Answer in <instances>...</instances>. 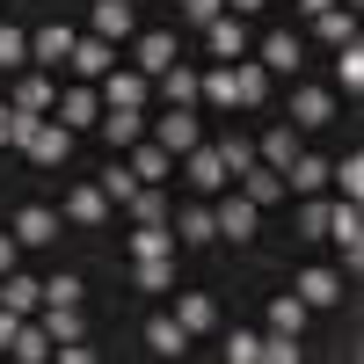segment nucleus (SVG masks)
I'll return each instance as SVG.
<instances>
[{
	"mask_svg": "<svg viewBox=\"0 0 364 364\" xmlns=\"http://www.w3.org/2000/svg\"><path fill=\"white\" fill-rule=\"evenodd\" d=\"M51 117H58L66 132H87V124L102 117V95H95V80H73L66 95H51Z\"/></svg>",
	"mask_w": 364,
	"mask_h": 364,
	"instance_id": "nucleus-1",
	"label": "nucleus"
},
{
	"mask_svg": "<svg viewBox=\"0 0 364 364\" xmlns=\"http://www.w3.org/2000/svg\"><path fill=\"white\" fill-rule=\"evenodd\" d=\"M182 175H190V190H197V197H219L226 182H233V175H226V161H219V146H204V139L182 154Z\"/></svg>",
	"mask_w": 364,
	"mask_h": 364,
	"instance_id": "nucleus-2",
	"label": "nucleus"
},
{
	"mask_svg": "<svg viewBox=\"0 0 364 364\" xmlns=\"http://www.w3.org/2000/svg\"><path fill=\"white\" fill-rule=\"evenodd\" d=\"M146 87H154V80H146L139 66H109V73L95 80V95H102L109 109H146Z\"/></svg>",
	"mask_w": 364,
	"mask_h": 364,
	"instance_id": "nucleus-3",
	"label": "nucleus"
},
{
	"mask_svg": "<svg viewBox=\"0 0 364 364\" xmlns=\"http://www.w3.org/2000/svg\"><path fill=\"white\" fill-rule=\"evenodd\" d=\"M328 240H336V248H343V262L357 269V255H364V211H357L350 197H336V204H328Z\"/></svg>",
	"mask_w": 364,
	"mask_h": 364,
	"instance_id": "nucleus-4",
	"label": "nucleus"
},
{
	"mask_svg": "<svg viewBox=\"0 0 364 364\" xmlns=\"http://www.w3.org/2000/svg\"><path fill=\"white\" fill-rule=\"evenodd\" d=\"M66 154H73V132L58 124V117H44V124L29 132V146H22V161H29V168H58Z\"/></svg>",
	"mask_w": 364,
	"mask_h": 364,
	"instance_id": "nucleus-5",
	"label": "nucleus"
},
{
	"mask_svg": "<svg viewBox=\"0 0 364 364\" xmlns=\"http://www.w3.org/2000/svg\"><path fill=\"white\" fill-rule=\"evenodd\" d=\"M66 66H73V80H102V73L117 66V44L87 29V37H73V58H66Z\"/></svg>",
	"mask_w": 364,
	"mask_h": 364,
	"instance_id": "nucleus-6",
	"label": "nucleus"
},
{
	"mask_svg": "<svg viewBox=\"0 0 364 364\" xmlns=\"http://www.w3.org/2000/svg\"><path fill=\"white\" fill-rule=\"evenodd\" d=\"M197 139H204V132H197V109H161V117H154V146H168L175 161L190 154Z\"/></svg>",
	"mask_w": 364,
	"mask_h": 364,
	"instance_id": "nucleus-7",
	"label": "nucleus"
},
{
	"mask_svg": "<svg viewBox=\"0 0 364 364\" xmlns=\"http://www.w3.org/2000/svg\"><path fill=\"white\" fill-rule=\"evenodd\" d=\"M132 66H139L146 80H161V73L175 66V37H168V29H146V37H132Z\"/></svg>",
	"mask_w": 364,
	"mask_h": 364,
	"instance_id": "nucleus-8",
	"label": "nucleus"
},
{
	"mask_svg": "<svg viewBox=\"0 0 364 364\" xmlns=\"http://www.w3.org/2000/svg\"><path fill=\"white\" fill-rule=\"evenodd\" d=\"M211 226H219L226 240H248V233H255V204L226 182V190H219V211H211Z\"/></svg>",
	"mask_w": 364,
	"mask_h": 364,
	"instance_id": "nucleus-9",
	"label": "nucleus"
},
{
	"mask_svg": "<svg viewBox=\"0 0 364 364\" xmlns=\"http://www.w3.org/2000/svg\"><path fill=\"white\" fill-rule=\"evenodd\" d=\"M291 291L321 314V306H336V299H343V269H321V262H314V269H299V277H291Z\"/></svg>",
	"mask_w": 364,
	"mask_h": 364,
	"instance_id": "nucleus-10",
	"label": "nucleus"
},
{
	"mask_svg": "<svg viewBox=\"0 0 364 364\" xmlns=\"http://www.w3.org/2000/svg\"><path fill=\"white\" fill-rule=\"evenodd\" d=\"M204 44L219 51V66H233V58H248V29H240V15H211L204 22Z\"/></svg>",
	"mask_w": 364,
	"mask_h": 364,
	"instance_id": "nucleus-11",
	"label": "nucleus"
},
{
	"mask_svg": "<svg viewBox=\"0 0 364 364\" xmlns=\"http://www.w3.org/2000/svg\"><path fill=\"white\" fill-rule=\"evenodd\" d=\"M233 190H240V197H248V204L262 211V204H284V175H277V168H255V161H248V168L233 175Z\"/></svg>",
	"mask_w": 364,
	"mask_h": 364,
	"instance_id": "nucleus-12",
	"label": "nucleus"
},
{
	"mask_svg": "<svg viewBox=\"0 0 364 364\" xmlns=\"http://www.w3.org/2000/svg\"><path fill=\"white\" fill-rule=\"evenodd\" d=\"M328 117H336V95H328V87H299V95H291V117H284V124H299V132H321Z\"/></svg>",
	"mask_w": 364,
	"mask_h": 364,
	"instance_id": "nucleus-13",
	"label": "nucleus"
},
{
	"mask_svg": "<svg viewBox=\"0 0 364 364\" xmlns=\"http://www.w3.org/2000/svg\"><path fill=\"white\" fill-rule=\"evenodd\" d=\"M51 233H58V211L51 204H22L15 211V240H22V248H51Z\"/></svg>",
	"mask_w": 364,
	"mask_h": 364,
	"instance_id": "nucleus-14",
	"label": "nucleus"
},
{
	"mask_svg": "<svg viewBox=\"0 0 364 364\" xmlns=\"http://www.w3.org/2000/svg\"><path fill=\"white\" fill-rule=\"evenodd\" d=\"M299 58H306V44H299V37H284V29L255 44V66H262V73H299Z\"/></svg>",
	"mask_w": 364,
	"mask_h": 364,
	"instance_id": "nucleus-15",
	"label": "nucleus"
},
{
	"mask_svg": "<svg viewBox=\"0 0 364 364\" xmlns=\"http://www.w3.org/2000/svg\"><path fill=\"white\" fill-rule=\"evenodd\" d=\"M233 102L240 109H262L269 102V73L255 66V58H233Z\"/></svg>",
	"mask_w": 364,
	"mask_h": 364,
	"instance_id": "nucleus-16",
	"label": "nucleus"
},
{
	"mask_svg": "<svg viewBox=\"0 0 364 364\" xmlns=\"http://www.w3.org/2000/svg\"><path fill=\"white\" fill-rule=\"evenodd\" d=\"M284 182H291L299 197H321V190H328V161H321V154H306V146H299V154H291V168H284Z\"/></svg>",
	"mask_w": 364,
	"mask_h": 364,
	"instance_id": "nucleus-17",
	"label": "nucleus"
},
{
	"mask_svg": "<svg viewBox=\"0 0 364 364\" xmlns=\"http://www.w3.org/2000/svg\"><path fill=\"white\" fill-rule=\"evenodd\" d=\"M291 154H299V124H269L262 139H255V161H269V168H291Z\"/></svg>",
	"mask_w": 364,
	"mask_h": 364,
	"instance_id": "nucleus-18",
	"label": "nucleus"
},
{
	"mask_svg": "<svg viewBox=\"0 0 364 364\" xmlns=\"http://www.w3.org/2000/svg\"><path fill=\"white\" fill-rule=\"evenodd\" d=\"M29 58H37V66L51 73V66H66V58H73V29H37V37H29Z\"/></svg>",
	"mask_w": 364,
	"mask_h": 364,
	"instance_id": "nucleus-19",
	"label": "nucleus"
},
{
	"mask_svg": "<svg viewBox=\"0 0 364 364\" xmlns=\"http://www.w3.org/2000/svg\"><path fill=\"white\" fill-rule=\"evenodd\" d=\"M0 306L29 321V314L44 306V284H37V277H15V269H8V277H0Z\"/></svg>",
	"mask_w": 364,
	"mask_h": 364,
	"instance_id": "nucleus-20",
	"label": "nucleus"
},
{
	"mask_svg": "<svg viewBox=\"0 0 364 364\" xmlns=\"http://www.w3.org/2000/svg\"><path fill=\"white\" fill-rule=\"evenodd\" d=\"M175 321L190 328V343H197V336H211V328H219V306H211L204 291H182V299H175Z\"/></svg>",
	"mask_w": 364,
	"mask_h": 364,
	"instance_id": "nucleus-21",
	"label": "nucleus"
},
{
	"mask_svg": "<svg viewBox=\"0 0 364 364\" xmlns=\"http://www.w3.org/2000/svg\"><path fill=\"white\" fill-rule=\"evenodd\" d=\"M146 350H154V357H182V350H190V328H182L175 314L146 321Z\"/></svg>",
	"mask_w": 364,
	"mask_h": 364,
	"instance_id": "nucleus-22",
	"label": "nucleus"
},
{
	"mask_svg": "<svg viewBox=\"0 0 364 364\" xmlns=\"http://www.w3.org/2000/svg\"><path fill=\"white\" fill-rule=\"evenodd\" d=\"M95 124H102V146H139L146 139V117L139 109H102Z\"/></svg>",
	"mask_w": 364,
	"mask_h": 364,
	"instance_id": "nucleus-23",
	"label": "nucleus"
},
{
	"mask_svg": "<svg viewBox=\"0 0 364 364\" xmlns=\"http://www.w3.org/2000/svg\"><path fill=\"white\" fill-rule=\"evenodd\" d=\"M154 255H175V226L168 219H146L132 233V262H154Z\"/></svg>",
	"mask_w": 364,
	"mask_h": 364,
	"instance_id": "nucleus-24",
	"label": "nucleus"
},
{
	"mask_svg": "<svg viewBox=\"0 0 364 364\" xmlns=\"http://www.w3.org/2000/svg\"><path fill=\"white\" fill-rule=\"evenodd\" d=\"M306 299H299V291H277V299H269V336H299V328H306Z\"/></svg>",
	"mask_w": 364,
	"mask_h": 364,
	"instance_id": "nucleus-25",
	"label": "nucleus"
},
{
	"mask_svg": "<svg viewBox=\"0 0 364 364\" xmlns=\"http://www.w3.org/2000/svg\"><path fill=\"white\" fill-rule=\"evenodd\" d=\"M66 219H73V226H102V219H109V197L95 190V182H80V190L66 197Z\"/></svg>",
	"mask_w": 364,
	"mask_h": 364,
	"instance_id": "nucleus-26",
	"label": "nucleus"
},
{
	"mask_svg": "<svg viewBox=\"0 0 364 364\" xmlns=\"http://www.w3.org/2000/svg\"><path fill=\"white\" fill-rule=\"evenodd\" d=\"M168 168H175L168 146H154V139H139V146H132V175H139V182H168Z\"/></svg>",
	"mask_w": 364,
	"mask_h": 364,
	"instance_id": "nucleus-27",
	"label": "nucleus"
},
{
	"mask_svg": "<svg viewBox=\"0 0 364 364\" xmlns=\"http://www.w3.org/2000/svg\"><path fill=\"white\" fill-rule=\"evenodd\" d=\"M95 37H109V44L132 37V0H95Z\"/></svg>",
	"mask_w": 364,
	"mask_h": 364,
	"instance_id": "nucleus-28",
	"label": "nucleus"
},
{
	"mask_svg": "<svg viewBox=\"0 0 364 364\" xmlns=\"http://www.w3.org/2000/svg\"><path fill=\"white\" fill-rule=\"evenodd\" d=\"M175 240H197V248H204V240H219L211 204H182V211H175Z\"/></svg>",
	"mask_w": 364,
	"mask_h": 364,
	"instance_id": "nucleus-29",
	"label": "nucleus"
},
{
	"mask_svg": "<svg viewBox=\"0 0 364 364\" xmlns=\"http://www.w3.org/2000/svg\"><path fill=\"white\" fill-rule=\"evenodd\" d=\"M314 37H321V44H357V15H350V8H321V15H314Z\"/></svg>",
	"mask_w": 364,
	"mask_h": 364,
	"instance_id": "nucleus-30",
	"label": "nucleus"
},
{
	"mask_svg": "<svg viewBox=\"0 0 364 364\" xmlns=\"http://www.w3.org/2000/svg\"><path fill=\"white\" fill-rule=\"evenodd\" d=\"M161 95H168L175 109H197V73H190V66H182V58H175V66L161 73Z\"/></svg>",
	"mask_w": 364,
	"mask_h": 364,
	"instance_id": "nucleus-31",
	"label": "nucleus"
},
{
	"mask_svg": "<svg viewBox=\"0 0 364 364\" xmlns=\"http://www.w3.org/2000/svg\"><path fill=\"white\" fill-rule=\"evenodd\" d=\"M51 95H58L51 73H22V80H15V109H44V117H51Z\"/></svg>",
	"mask_w": 364,
	"mask_h": 364,
	"instance_id": "nucleus-32",
	"label": "nucleus"
},
{
	"mask_svg": "<svg viewBox=\"0 0 364 364\" xmlns=\"http://www.w3.org/2000/svg\"><path fill=\"white\" fill-rule=\"evenodd\" d=\"M124 211H132L139 226H146V219H168V197H161V182H139V190L124 197Z\"/></svg>",
	"mask_w": 364,
	"mask_h": 364,
	"instance_id": "nucleus-33",
	"label": "nucleus"
},
{
	"mask_svg": "<svg viewBox=\"0 0 364 364\" xmlns=\"http://www.w3.org/2000/svg\"><path fill=\"white\" fill-rule=\"evenodd\" d=\"M132 284H139V291H168V284H175V255H154V262H132Z\"/></svg>",
	"mask_w": 364,
	"mask_h": 364,
	"instance_id": "nucleus-34",
	"label": "nucleus"
},
{
	"mask_svg": "<svg viewBox=\"0 0 364 364\" xmlns=\"http://www.w3.org/2000/svg\"><path fill=\"white\" fill-rule=\"evenodd\" d=\"M8 350H15L22 364H44V357H51V328H29V321H22V328H15V343H8Z\"/></svg>",
	"mask_w": 364,
	"mask_h": 364,
	"instance_id": "nucleus-35",
	"label": "nucleus"
},
{
	"mask_svg": "<svg viewBox=\"0 0 364 364\" xmlns=\"http://www.w3.org/2000/svg\"><path fill=\"white\" fill-rule=\"evenodd\" d=\"M328 182H336V190L357 204V197H364V154H350V161H328Z\"/></svg>",
	"mask_w": 364,
	"mask_h": 364,
	"instance_id": "nucleus-36",
	"label": "nucleus"
},
{
	"mask_svg": "<svg viewBox=\"0 0 364 364\" xmlns=\"http://www.w3.org/2000/svg\"><path fill=\"white\" fill-rule=\"evenodd\" d=\"M95 190H102L109 204H124V197L139 190V175H132V161H109V168H102V182H95Z\"/></svg>",
	"mask_w": 364,
	"mask_h": 364,
	"instance_id": "nucleus-37",
	"label": "nucleus"
},
{
	"mask_svg": "<svg viewBox=\"0 0 364 364\" xmlns=\"http://www.w3.org/2000/svg\"><path fill=\"white\" fill-rule=\"evenodd\" d=\"M44 328H51V343H73V336H87L80 306H44Z\"/></svg>",
	"mask_w": 364,
	"mask_h": 364,
	"instance_id": "nucleus-38",
	"label": "nucleus"
},
{
	"mask_svg": "<svg viewBox=\"0 0 364 364\" xmlns=\"http://www.w3.org/2000/svg\"><path fill=\"white\" fill-rule=\"evenodd\" d=\"M336 80L350 87V95L364 87V51H357V44H336Z\"/></svg>",
	"mask_w": 364,
	"mask_h": 364,
	"instance_id": "nucleus-39",
	"label": "nucleus"
},
{
	"mask_svg": "<svg viewBox=\"0 0 364 364\" xmlns=\"http://www.w3.org/2000/svg\"><path fill=\"white\" fill-rule=\"evenodd\" d=\"M44 284V306H80V277L66 269V277H37Z\"/></svg>",
	"mask_w": 364,
	"mask_h": 364,
	"instance_id": "nucleus-40",
	"label": "nucleus"
},
{
	"mask_svg": "<svg viewBox=\"0 0 364 364\" xmlns=\"http://www.w3.org/2000/svg\"><path fill=\"white\" fill-rule=\"evenodd\" d=\"M22 58H29V37H22V29H8V22H0V73H15Z\"/></svg>",
	"mask_w": 364,
	"mask_h": 364,
	"instance_id": "nucleus-41",
	"label": "nucleus"
},
{
	"mask_svg": "<svg viewBox=\"0 0 364 364\" xmlns=\"http://www.w3.org/2000/svg\"><path fill=\"white\" fill-rule=\"evenodd\" d=\"M299 233H306V240H328V204H321V197L299 204Z\"/></svg>",
	"mask_w": 364,
	"mask_h": 364,
	"instance_id": "nucleus-42",
	"label": "nucleus"
},
{
	"mask_svg": "<svg viewBox=\"0 0 364 364\" xmlns=\"http://www.w3.org/2000/svg\"><path fill=\"white\" fill-rule=\"evenodd\" d=\"M219 161H226V175H240L255 161V139H219Z\"/></svg>",
	"mask_w": 364,
	"mask_h": 364,
	"instance_id": "nucleus-43",
	"label": "nucleus"
},
{
	"mask_svg": "<svg viewBox=\"0 0 364 364\" xmlns=\"http://www.w3.org/2000/svg\"><path fill=\"white\" fill-rule=\"evenodd\" d=\"M262 364H299V336H262Z\"/></svg>",
	"mask_w": 364,
	"mask_h": 364,
	"instance_id": "nucleus-44",
	"label": "nucleus"
},
{
	"mask_svg": "<svg viewBox=\"0 0 364 364\" xmlns=\"http://www.w3.org/2000/svg\"><path fill=\"white\" fill-rule=\"evenodd\" d=\"M226 357L233 364H262V336H226Z\"/></svg>",
	"mask_w": 364,
	"mask_h": 364,
	"instance_id": "nucleus-45",
	"label": "nucleus"
},
{
	"mask_svg": "<svg viewBox=\"0 0 364 364\" xmlns=\"http://www.w3.org/2000/svg\"><path fill=\"white\" fill-rule=\"evenodd\" d=\"M211 15H226V0H182V22H197V29H204Z\"/></svg>",
	"mask_w": 364,
	"mask_h": 364,
	"instance_id": "nucleus-46",
	"label": "nucleus"
},
{
	"mask_svg": "<svg viewBox=\"0 0 364 364\" xmlns=\"http://www.w3.org/2000/svg\"><path fill=\"white\" fill-rule=\"evenodd\" d=\"M15 255H22V240H15V233H0V277L15 269Z\"/></svg>",
	"mask_w": 364,
	"mask_h": 364,
	"instance_id": "nucleus-47",
	"label": "nucleus"
},
{
	"mask_svg": "<svg viewBox=\"0 0 364 364\" xmlns=\"http://www.w3.org/2000/svg\"><path fill=\"white\" fill-rule=\"evenodd\" d=\"M15 328H22V314H8V306H0V350L15 343Z\"/></svg>",
	"mask_w": 364,
	"mask_h": 364,
	"instance_id": "nucleus-48",
	"label": "nucleus"
},
{
	"mask_svg": "<svg viewBox=\"0 0 364 364\" xmlns=\"http://www.w3.org/2000/svg\"><path fill=\"white\" fill-rule=\"evenodd\" d=\"M255 8H262V0H226V15H240V22H248Z\"/></svg>",
	"mask_w": 364,
	"mask_h": 364,
	"instance_id": "nucleus-49",
	"label": "nucleus"
},
{
	"mask_svg": "<svg viewBox=\"0 0 364 364\" xmlns=\"http://www.w3.org/2000/svg\"><path fill=\"white\" fill-rule=\"evenodd\" d=\"M8 117H15V102H0V146H8Z\"/></svg>",
	"mask_w": 364,
	"mask_h": 364,
	"instance_id": "nucleus-50",
	"label": "nucleus"
},
{
	"mask_svg": "<svg viewBox=\"0 0 364 364\" xmlns=\"http://www.w3.org/2000/svg\"><path fill=\"white\" fill-rule=\"evenodd\" d=\"M299 8H306V15H321V8H336V0H299Z\"/></svg>",
	"mask_w": 364,
	"mask_h": 364,
	"instance_id": "nucleus-51",
	"label": "nucleus"
}]
</instances>
